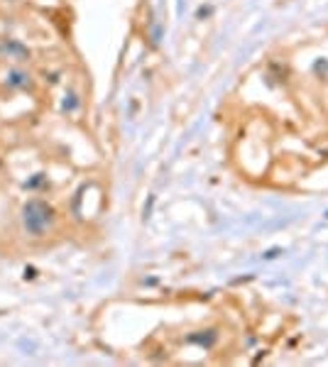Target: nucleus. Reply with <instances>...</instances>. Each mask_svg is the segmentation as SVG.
<instances>
[{
	"instance_id": "obj_1",
	"label": "nucleus",
	"mask_w": 328,
	"mask_h": 367,
	"mask_svg": "<svg viewBox=\"0 0 328 367\" xmlns=\"http://www.w3.org/2000/svg\"><path fill=\"white\" fill-rule=\"evenodd\" d=\"M57 220V214L52 209V204H47L45 199H30L20 211V223L22 230L32 238H42L47 230H52Z\"/></svg>"
},
{
	"instance_id": "obj_2",
	"label": "nucleus",
	"mask_w": 328,
	"mask_h": 367,
	"mask_svg": "<svg viewBox=\"0 0 328 367\" xmlns=\"http://www.w3.org/2000/svg\"><path fill=\"white\" fill-rule=\"evenodd\" d=\"M3 86L10 91H32L35 89V79H32L30 71L13 66V69H8L6 76H3Z\"/></svg>"
},
{
	"instance_id": "obj_3",
	"label": "nucleus",
	"mask_w": 328,
	"mask_h": 367,
	"mask_svg": "<svg viewBox=\"0 0 328 367\" xmlns=\"http://www.w3.org/2000/svg\"><path fill=\"white\" fill-rule=\"evenodd\" d=\"M3 54L8 57V59H15V61H27L30 59V50H27L22 42L17 40H6L3 42Z\"/></svg>"
},
{
	"instance_id": "obj_4",
	"label": "nucleus",
	"mask_w": 328,
	"mask_h": 367,
	"mask_svg": "<svg viewBox=\"0 0 328 367\" xmlns=\"http://www.w3.org/2000/svg\"><path fill=\"white\" fill-rule=\"evenodd\" d=\"M79 96L74 93V91H69V93L64 96V100H61V110H64V113H74L76 108H79Z\"/></svg>"
},
{
	"instance_id": "obj_5",
	"label": "nucleus",
	"mask_w": 328,
	"mask_h": 367,
	"mask_svg": "<svg viewBox=\"0 0 328 367\" xmlns=\"http://www.w3.org/2000/svg\"><path fill=\"white\" fill-rule=\"evenodd\" d=\"M45 181H47V177H45V174H35V177H32V179H30V181H27V184H25V189L35 191V189H37V186H42V184H45Z\"/></svg>"
},
{
	"instance_id": "obj_6",
	"label": "nucleus",
	"mask_w": 328,
	"mask_h": 367,
	"mask_svg": "<svg viewBox=\"0 0 328 367\" xmlns=\"http://www.w3.org/2000/svg\"><path fill=\"white\" fill-rule=\"evenodd\" d=\"M32 277H35V269H25V279H32Z\"/></svg>"
},
{
	"instance_id": "obj_7",
	"label": "nucleus",
	"mask_w": 328,
	"mask_h": 367,
	"mask_svg": "<svg viewBox=\"0 0 328 367\" xmlns=\"http://www.w3.org/2000/svg\"><path fill=\"white\" fill-rule=\"evenodd\" d=\"M0 57H3V42H0Z\"/></svg>"
}]
</instances>
